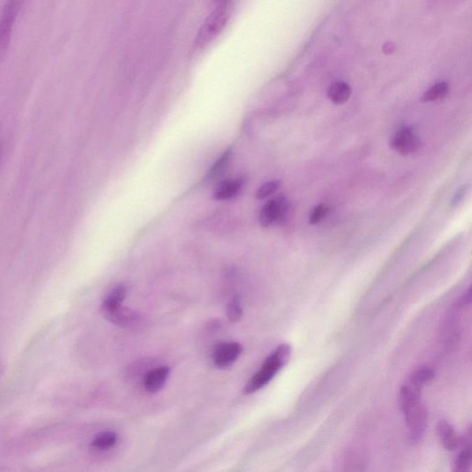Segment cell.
<instances>
[{
	"instance_id": "obj_1",
	"label": "cell",
	"mask_w": 472,
	"mask_h": 472,
	"mask_svg": "<svg viewBox=\"0 0 472 472\" xmlns=\"http://www.w3.org/2000/svg\"><path fill=\"white\" fill-rule=\"evenodd\" d=\"M421 388L408 382L399 393V405L408 429V441L417 444L425 436L427 413L421 399Z\"/></svg>"
},
{
	"instance_id": "obj_2",
	"label": "cell",
	"mask_w": 472,
	"mask_h": 472,
	"mask_svg": "<svg viewBox=\"0 0 472 472\" xmlns=\"http://www.w3.org/2000/svg\"><path fill=\"white\" fill-rule=\"evenodd\" d=\"M292 355V349L289 344H281L278 346L262 364L260 370L247 383L244 388V393L257 392L267 384L288 364Z\"/></svg>"
},
{
	"instance_id": "obj_3",
	"label": "cell",
	"mask_w": 472,
	"mask_h": 472,
	"mask_svg": "<svg viewBox=\"0 0 472 472\" xmlns=\"http://www.w3.org/2000/svg\"><path fill=\"white\" fill-rule=\"evenodd\" d=\"M227 7L228 5L226 1L220 3L201 25L194 43V47L197 50H202L209 47L223 31L229 20Z\"/></svg>"
},
{
	"instance_id": "obj_4",
	"label": "cell",
	"mask_w": 472,
	"mask_h": 472,
	"mask_svg": "<svg viewBox=\"0 0 472 472\" xmlns=\"http://www.w3.org/2000/svg\"><path fill=\"white\" fill-rule=\"evenodd\" d=\"M22 4V0H7L0 11V64L7 59L13 27Z\"/></svg>"
},
{
	"instance_id": "obj_5",
	"label": "cell",
	"mask_w": 472,
	"mask_h": 472,
	"mask_svg": "<svg viewBox=\"0 0 472 472\" xmlns=\"http://www.w3.org/2000/svg\"><path fill=\"white\" fill-rule=\"evenodd\" d=\"M290 206L283 195L267 201L260 213V223L263 227L281 226L287 221Z\"/></svg>"
},
{
	"instance_id": "obj_6",
	"label": "cell",
	"mask_w": 472,
	"mask_h": 472,
	"mask_svg": "<svg viewBox=\"0 0 472 472\" xmlns=\"http://www.w3.org/2000/svg\"><path fill=\"white\" fill-rule=\"evenodd\" d=\"M390 147L401 155H408L418 152L422 140L411 126H402L390 140Z\"/></svg>"
},
{
	"instance_id": "obj_7",
	"label": "cell",
	"mask_w": 472,
	"mask_h": 472,
	"mask_svg": "<svg viewBox=\"0 0 472 472\" xmlns=\"http://www.w3.org/2000/svg\"><path fill=\"white\" fill-rule=\"evenodd\" d=\"M242 351L243 348L237 342H224L219 344L213 352V362L219 368L231 367L240 356Z\"/></svg>"
},
{
	"instance_id": "obj_8",
	"label": "cell",
	"mask_w": 472,
	"mask_h": 472,
	"mask_svg": "<svg viewBox=\"0 0 472 472\" xmlns=\"http://www.w3.org/2000/svg\"><path fill=\"white\" fill-rule=\"evenodd\" d=\"M437 433H438L440 441H441L443 447L448 451L456 450L459 447V445L462 444V440L457 436L453 425L449 424L447 420H441V421L438 422V424H437Z\"/></svg>"
},
{
	"instance_id": "obj_9",
	"label": "cell",
	"mask_w": 472,
	"mask_h": 472,
	"mask_svg": "<svg viewBox=\"0 0 472 472\" xmlns=\"http://www.w3.org/2000/svg\"><path fill=\"white\" fill-rule=\"evenodd\" d=\"M126 295V287L124 284L117 285L108 295L106 296L102 304V312L105 318L116 312L122 307L124 299Z\"/></svg>"
},
{
	"instance_id": "obj_10",
	"label": "cell",
	"mask_w": 472,
	"mask_h": 472,
	"mask_svg": "<svg viewBox=\"0 0 472 472\" xmlns=\"http://www.w3.org/2000/svg\"><path fill=\"white\" fill-rule=\"evenodd\" d=\"M170 375L168 367H162L149 371L144 378V387L149 393H156L165 385Z\"/></svg>"
},
{
	"instance_id": "obj_11",
	"label": "cell",
	"mask_w": 472,
	"mask_h": 472,
	"mask_svg": "<svg viewBox=\"0 0 472 472\" xmlns=\"http://www.w3.org/2000/svg\"><path fill=\"white\" fill-rule=\"evenodd\" d=\"M464 448L460 452L455 460L454 471L457 472H467L471 468V432L469 430L464 441H462Z\"/></svg>"
},
{
	"instance_id": "obj_12",
	"label": "cell",
	"mask_w": 472,
	"mask_h": 472,
	"mask_svg": "<svg viewBox=\"0 0 472 472\" xmlns=\"http://www.w3.org/2000/svg\"><path fill=\"white\" fill-rule=\"evenodd\" d=\"M243 185L244 180L242 178L226 181L216 190L213 198L216 200H230L238 194Z\"/></svg>"
},
{
	"instance_id": "obj_13",
	"label": "cell",
	"mask_w": 472,
	"mask_h": 472,
	"mask_svg": "<svg viewBox=\"0 0 472 472\" xmlns=\"http://www.w3.org/2000/svg\"><path fill=\"white\" fill-rule=\"evenodd\" d=\"M352 89L344 82H337L327 90V98L335 105H344L350 99Z\"/></svg>"
},
{
	"instance_id": "obj_14",
	"label": "cell",
	"mask_w": 472,
	"mask_h": 472,
	"mask_svg": "<svg viewBox=\"0 0 472 472\" xmlns=\"http://www.w3.org/2000/svg\"><path fill=\"white\" fill-rule=\"evenodd\" d=\"M434 378V371L433 368L422 367L418 368V369H416L411 374L408 382L422 388L424 385L430 383Z\"/></svg>"
},
{
	"instance_id": "obj_15",
	"label": "cell",
	"mask_w": 472,
	"mask_h": 472,
	"mask_svg": "<svg viewBox=\"0 0 472 472\" xmlns=\"http://www.w3.org/2000/svg\"><path fill=\"white\" fill-rule=\"evenodd\" d=\"M117 442V434L114 432H105L95 437L91 447L97 450H106L113 448Z\"/></svg>"
},
{
	"instance_id": "obj_16",
	"label": "cell",
	"mask_w": 472,
	"mask_h": 472,
	"mask_svg": "<svg viewBox=\"0 0 472 472\" xmlns=\"http://www.w3.org/2000/svg\"><path fill=\"white\" fill-rule=\"evenodd\" d=\"M448 93V83L443 82H439L425 91L424 95H422V101L424 103L434 102V101L442 99V98H444Z\"/></svg>"
},
{
	"instance_id": "obj_17",
	"label": "cell",
	"mask_w": 472,
	"mask_h": 472,
	"mask_svg": "<svg viewBox=\"0 0 472 472\" xmlns=\"http://www.w3.org/2000/svg\"><path fill=\"white\" fill-rule=\"evenodd\" d=\"M233 154V149L231 147L227 149L226 152L221 154V156L219 158L216 163L212 167V169L209 170L208 177L209 178H214L219 177L221 175V172L224 171V169L226 168L227 165H229L230 160H231Z\"/></svg>"
},
{
	"instance_id": "obj_18",
	"label": "cell",
	"mask_w": 472,
	"mask_h": 472,
	"mask_svg": "<svg viewBox=\"0 0 472 472\" xmlns=\"http://www.w3.org/2000/svg\"><path fill=\"white\" fill-rule=\"evenodd\" d=\"M281 185V180H272L263 184L256 192L255 198L257 200H264L270 196L274 194Z\"/></svg>"
},
{
	"instance_id": "obj_19",
	"label": "cell",
	"mask_w": 472,
	"mask_h": 472,
	"mask_svg": "<svg viewBox=\"0 0 472 472\" xmlns=\"http://www.w3.org/2000/svg\"><path fill=\"white\" fill-rule=\"evenodd\" d=\"M243 315V310L240 304V299L235 297L227 307V316L231 322H237Z\"/></svg>"
},
{
	"instance_id": "obj_20",
	"label": "cell",
	"mask_w": 472,
	"mask_h": 472,
	"mask_svg": "<svg viewBox=\"0 0 472 472\" xmlns=\"http://www.w3.org/2000/svg\"><path fill=\"white\" fill-rule=\"evenodd\" d=\"M330 209L329 207L325 205V204H320V205L316 206L315 209H313V212H311L309 217V223L312 226H316L320 223L322 220H324L329 214Z\"/></svg>"
},
{
	"instance_id": "obj_21",
	"label": "cell",
	"mask_w": 472,
	"mask_h": 472,
	"mask_svg": "<svg viewBox=\"0 0 472 472\" xmlns=\"http://www.w3.org/2000/svg\"><path fill=\"white\" fill-rule=\"evenodd\" d=\"M467 190V186H463L462 188H460L459 190H457L456 194L454 196L453 200L451 201L452 207H456L459 205L460 202H462L463 198H464V196L466 195Z\"/></svg>"
},
{
	"instance_id": "obj_22",
	"label": "cell",
	"mask_w": 472,
	"mask_h": 472,
	"mask_svg": "<svg viewBox=\"0 0 472 472\" xmlns=\"http://www.w3.org/2000/svg\"><path fill=\"white\" fill-rule=\"evenodd\" d=\"M471 302V289L468 290V292L465 293L464 295H463V297L462 298V303L463 304H470Z\"/></svg>"
}]
</instances>
